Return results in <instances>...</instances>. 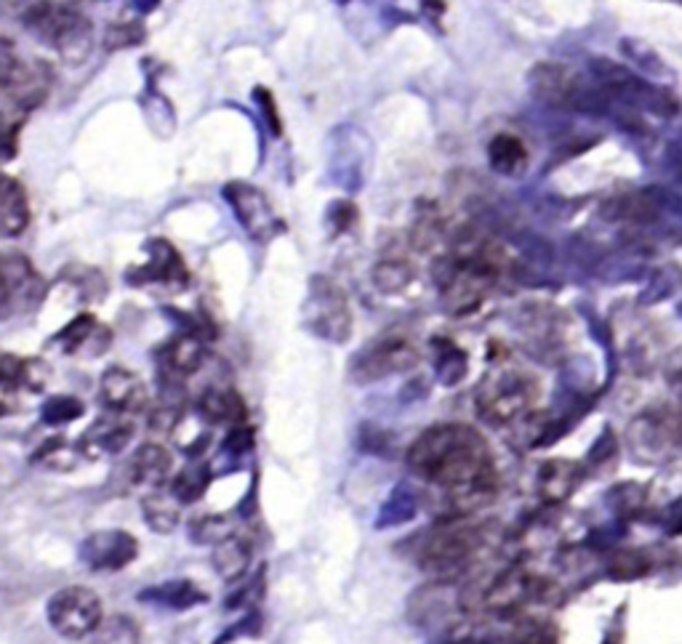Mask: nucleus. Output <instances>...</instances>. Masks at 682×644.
<instances>
[{"label": "nucleus", "instance_id": "6ab92c4d", "mask_svg": "<svg viewBox=\"0 0 682 644\" xmlns=\"http://www.w3.org/2000/svg\"><path fill=\"white\" fill-rule=\"evenodd\" d=\"M203 360H206V346H203V339L193 336V333H179L161 350V363L170 378L193 376L203 365Z\"/></svg>", "mask_w": 682, "mask_h": 644}, {"label": "nucleus", "instance_id": "f257e3e1", "mask_svg": "<svg viewBox=\"0 0 682 644\" xmlns=\"http://www.w3.org/2000/svg\"><path fill=\"white\" fill-rule=\"evenodd\" d=\"M409 466L456 498L483 496L494 482L488 443L464 424H441L422 432L409 450Z\"/></svg>", "mask_w": 682, "mask_h": 644}, {"label": "nucleus", "instance_id": "49530a36", "mask_svg": "<svg viewBox=\"0 0 682 644\" xmlns=\"http://www.w3.org/2000/svg\"><path fill=\"white\" fill-rule=\"evenodd\" d=\"M0 309H9V301H6V291H3V282H0Z\"/></svg>", "mask_w": 682, "mask_h": 644}, {"label": "nucleus", "instance_id": "2eb2a0df", "mask_svg": "<svg viewBox=\"0 0 682 644\" xmlns=\"http://www.w3.org/2000/svg\"><path fill=\"white\" fill-rule=\"evenodd\" d=\"M131 437H134V426H131V420L123 416V413L110 411L107 416L96 420V424L85 432L78 450L89 458L117 456V453H123V448L131 443Z\"/></svg>", "mask_w": 682, "mask_h": 644}, {"label": "nucleus", "instance_id": "72a5a7b5", "mask_svg": "<svg viewBox=\"0 0 682 644\" xmlns=\"http://www.w3.org/2000/svg\"><path fill=\"white\" fill-rule=\"evenodd\" d=\"M189 538H193L195 543H221L227 541L229 536H235V524L229 517L221 515H206V517H195L193 522H189Z\"/></svg>", "mask_w": 682, "mask_h": 644}, {"label": "nucleus", "instance_id": "412c9836", "mask_svg": "<svg viewBox=\"0 0 682 644\" xmlns=\"http://www.w3.org/2000/svg\"><path fill=\"white\" fill-rule=\"evenodd\" d=\"M200 416L211 424H227L242 426L248 420V405L242 403V397L232 389H206L198 399Z\"/></svg>", "mask_w": 682, "mask_h": 644}, {"label": "nucleus", "instance_id": "a878e982", "mask_svg": "<svg viewBox=\"0 0 682 644\" xmlns=\"http://www.w3.org/2000/svg\"><path fill=\"white\" fill-rule=\"evenodd\" d=\"M211 479H214L211 466L203 464V461H189L185 469L179 471V475L170 477L168 490H170V496L176 498V501H179L182 506H187V503L200 501V498L206 496Z\"/></svg>", "mask_w": 682, "mask_h": 644}, {"label": "nucleus", "instance_id": "7c9ffc66", "mask_svg": "<svg viewBox=\"0 0 682 644\" xmlns=\"http://www.w3.org/2000/svg\"><path fill=\"white\" fill-rule=\"evenodd\" d=\"M621 54H624L634 67L645 77H655V81H664V77H674V72L666 67V62L661 59L648 43H642L640 38H624L621 41Z\"/></svg>", "mask_w": 682, "mask_h": 644}, {"label": "nucleus", "instance_id": "f704fd0d", "mask_svg": "<svg viewBox=\"0 0 682 644\" xmlns=\"http://www.w3.org/2000/svg\"><path fill=\"white\" fill-rule=\"evenodd\" d=\"M83 403L78 397H72V394H54L51 399H45L41 407V418L43 424L49 426H64L70 424V420H78L83 416Z\"/></svg>", "mask_w": 682, "mask_h": 644}, {"label": "nucleus", "instance_id": "39448f33", "mask_svg": "<svg viewBox=\"0 0 682 644\" xmlns=\"http://www.w3.org/2000/svg\"><path fill=\"white\" fill-rule=\"evenodd\" d=\"M536 399V381L517 367L488 373L477 389V411L494 424H507L528 411Z\"/></svg>", "mask_w": 682, "mask_h": 644}, {"label": "nucleus", "instance_id": "ddd939ff", "mask_svg": "<svg viewBox=\"0 0 682 644\" xmlns=\"http://www.w3.org/2000/svg\"><path fill=\"white\" fill-rule=\"evenodd\" d=\"M81 562L94 573H115L128 568L140 554V541L126 530H96L83 538Z\"/></svg>", "mask_w": 682, "mask_h": 644}, {"label": "nucleus", "instance_id": "58836bf2", "mask_svg": "<svg viewBox=\"0 0 682 644\" xmlns=\"http://www.w3.org/2000/svg\"><path fill=\"white\" fill-rule=\"evenodd\" d=\"M256 96V104H259L261 110V117H265V123L270 126V131L275 136L283 134V126H280V113H278V102H275L272 91L265 89V85H259V89L254 91Z\"/></svg>", "mask_w": 682, "mask_h": 644}, {"label": "nucleus", "instance_id": "c756f323", "mask_svg": "<svg viewBox=\"0 0 682 644\" xmlns=\"http://www.w3.org/2000/svg\"><path fill=\"white\" fill-rule=\"evenodd\" d=\"M539 490L549 501H562L579 485V469L570 461H549L539 475Z\"/></svg>", "mask_w": 682, "mask_h": 644}, {"label": "nucleus", "instance_id": "6e6552de", "mask_svg": "<svg viewBox=\"0 0 682 644\" xmlns=\"http://www.w3.org/2000/svg\"><path fill=\"white\" fill-rule=\"evenodd\" d=\"M485 543L480 528L469 524H451L432 532L422 549V568L432 575H456L469 564L472 557L480 551Z\"/></svg>", "mask_w": 682, "mask_h": 644}, {"label": "nucleus", "instance_id": "4468645a", "mask_svg": "<svg viewBox=\"0 0 682 644\" xmlns=\"http://www.w3.org/2000/svg\"><path fill=\"white\" fill-rule=\"evenodd\" d=\"M100 399L107 411L131 416V413H140L147 407V386L128 367L113 365L100 378Z\"/></svg>", "mask_w": 682, "mask_h": 644}, {"label": "nucleus", "instance_id": "4be33fe9", "mask_svg": "<svg viewBox=\"0 0 682 644\" xmlns=\"http://www.w3.org/2000/svg\"><path fill=\"white\" fill-rule=\"evenodd\" d=\"M140 600L166 610H193L208 602V594L195 581H166L140 591Z\"/></svg>", "mask_w": 682, "mask_h": 644}, {"label": "nucleus", "instance_id": "dca6fc26", "mask_svg": "<svg viewBox=\"0 0 682 644\" xmlns=\"http://www.w3.org/2000/svg\"><path fill=\"white\" fill-rule=\"evenodd\" d=\"M149 261L140 269H131L128 280L134 285H147V282H174L182 285L187 282V267L182 261V256L176 253V248L166 240H153L147 246Z\"/></svg>", "mask_w": 682, "mask_h": 644}, {"label": "nucleus", "instance_id": "de8ad7c7", "mask_svg": "<svg viewBox=\"0 0 682 644\" xmlns=\"http://www.w3.org/2000/svg\"><path fill=\"white\" fill-rule=\"evenodd\" d=\"M0 394H3V392H0ZM9 411H11V405L6 403L3 397H0V416H6V413H9Z\"/></svg>", "mask_w": 682, "mask_h": 644}, {"label": "nucleus", "instance_id": "cd10ccee", "mask_svg": "<svg viewBox=\"0 0 682 644\" xmlns=\"http://www.w3.org/2000/svg\"><path fill=\"white\" fill-rule=\"evenodd\" d=\"M104 333L107 331L96 322V318H91V314H78L75 320L68 322V325L56 333L54 341L56 344H62V350L68 354L81 352L85 346H96V352H104V346L96 344V339L104 336Z\"/></svg>", "mask_w": 682, "mask_h": 644}, {"label": "nucleus", "instance_id": "473e14b6", "mask_svg": "<svg viewBox=\"0 0 682 644\" xmlns=\"http://www.w3.org/2000/svg\"><path fill=\"white\" fill-rule=\"evenodd\" d=\"M371 280L382 293H400L411 285L413 269L411 264H405V261H400V259L379 261V264L373 267Z\"/></svg>", "mask_w": 682, "mask_h": 644}, {"label": "nucleus", "instance_id": "e433bc0d", "mask_svg": "<svg viewBox=\"0 0 682 644\" xmlns=\"http://www.w3.org/2000/svg\"><path fill=\"white\" fill-rule=\"evenodd\" d=\"M35 461L49 466V469L64 471V469H72V466H75L78 453L68 448V443H64V439H56V443L43 445V448L35 453Z\"/></svg>", "mask_w": 682, "mask_h": 644}, {"label": "nucleus", "instance_id": "aec40b11", "mask_svg": "<svg viewBox=\"0 0 682 644\" xmlns=\"http://www.w3.org/2000/svg\"><path fill=\"white\" fill-rule=\"evenodd\" d=\"M170 469H174V458L163 445L155 443L142 445L131 458V479L144 488H161L170 477Z\"/></svg>", "mask_w": 682, "mask_h": 644}, {"label": "nucleus", "instance_id": "423d86ee", "mask_svg": "<svg viewBox=\"0 0 682 644\" xmlns=\"http://www.w3.org/2000/svg\"><path fill=\"white\" fill-rule=\"evenodd\" d=\"M45 617L64 640H89L104 621L102 600L96 591L85 586L62 589L45 604Z\"/></svg>", "mask_w": 682, "mask_h": 644}, {"label": "nucleus", "instance_id": "b1692460", "mask_svg": "<svg viewBox=\"0 0 682 644\" xmlns=\"http://www.w3.org/2000/svg\"><path fill=\"white\" fill-rule=\"evenodd\" d=\"M211 562L216 573L225 578V581H240L248 573V564H251V543L240 536H229L227 541L216 543Z\"/></svg>", "mask_w": 682, "mask_h": 644}, {"label": "nucleus", "instance_id": "393cba45", "mask_svg": "<svg viewBox=\"0 0 682 644\" xmlns=\"http://www.w3.org/2000/svg\"><path fill=\"white\" fill-rule=\"evenodd\" d=\"M416 515H418L416 490H413L411 485H405V482L395 485V488L390 490V496H386V501L382 503V509H379L376 528L379 530L400 528V524L411 522V519Z\"/></svg>", "mask_w": 682, "mask_h": 644}, {"label": "nucleus", "instance_id": "37998d69", "mask_svg": "<svg viewBox=\"0 0 682 644\" xmlns=\"http://www.w3.org/2000/svg\"><path fill=\"white\" fill-rule=\"evenodd\" d=\"M666 166L674 174V179L682 184V134L674 136L666 147Z\"/></svg>", "mask_w": 682, "mask_h": 644}, {"label": "nucleus", "instance_id": "a211bd4d", "mask_svg": "<svg viewBox=\"0 0 682 644\" xmlns=\"http://www.w3.org/2000/svg\"><path fill=\"white\" fill-rule=\"evenodd\" d=\"M30 225L28 193L17 179L0 174V238H17Z\"/></svg>", "mask_w": 682, "mask_h": 644}, {"label": "nucleus", "instance_id": "c03bdc74", "mask_svg": "<svg viewBox=\"0 0 682 644\" xmlns=\"http://www.w3.org/2000/svg\"><path fill=\"white\" fill-rule=\"evenodd\" d=\"M666 524H669V530H672V532H682V501L672 503V509H669Z\"/></svg>", "mask_w": 682, "mask_h": 644}, {"label": "nucleus", "instance_id": "c85d7f7f", "mask_svg": "<svg viewBox=\"0 0 682 644\" xmlns=\"http://www.w3.org/2000/svg\"><path fill=\"white\" fill-rule=\"evenodd\" d=\"M432 350H435V373L441 384L456 386L458 381L467 376V354L458 350L454 341L435 339L432 341Z\"/></svg>", "mask_w": 682, "mask_h": 644}, {"label": "nucleus", "instance_id": "5701e85b", "mask_svg": "<svg viewBox=\"0 0 682 644\" xmlns=\"http://www.w3.org/2000/svg\"><path fill=\"white\" fill-rule=\"evenodd\" d=\"M488 163L502 176H523L528 168V147L517 136L498 134L488 144Z\"/></svg>", "mask_w": 682, "mask_h": 644}, {"label": "nucleus", "instance_id": "a18cd8bd", "mask_svg": "<svg viewBox=\"0 0 682 644\" xmlns=\"http://www.w3.org/2000/svg\"><path fill=\"white\" fill-rule=\"evenodd\" d=\"M157 3H161V0H134V6H136V9H140V11H153Z\"/></svg>", "mask_w": 682, "mask_h": 644}, {"label": "nucleus", "instance_id": "20e7f679", "mask_svg": "<svg viewBox=\"0 0 682 644\" xmlns=\"http://www.w3.org/2000/svg\"><path fill=\"white\" fill-rule=\"evenodd\" d=\"M22 24L38 41L68 56L70 62L81 59L91 45V22L81 11L49 0H22V9L17 11Z\"/></svg>", "mask_w": 682, "mask_h": 644}, {"label": "nucleus", "instance_id": "f8f14e48", "mask_svg": "<svg viewBox=\"0 0 682 644\" xmlns=\"http://www.w3.org/2000/svg\"><path fill=\"white\" fill-rule=\"evenodd\" d=\"M221 197L232 208L235 219L240 221V227L256 240H272L275 235L283 229V221L275 214L272 202L267 200V195L259 187L248 181H229L221 189Z\"/></svg>", "mask_w": 682, "mask_h": 644}, {"label": "nucleus", "instance_id": "09e8293b", "mask_svg": "<svg viewBox=\"0 0 682 644\" xmlns=\"http://www.w3.org/2000/svg\"><path fill=\"white\" fill-rule=\"evenodd\" d=\"M674 435H678V439L682 443V416L678 418V426H674Z\"/></svg>", "mask_w": 682, "mask_h": 644}, {"label": "nucleus", "instance_id": "2f4dec72", "mask_svg": "<svg viewBox=\"0 0 682 644\" xmlns=\"http://www.w3.org/2000/svg\"><path fill=\"white\" fill-rule=\"evenodd\" d=\"M142 631L134 617L110 615L100 623V629L89 636V644H140Z\"/></svg>", "mask_w": 682, "mask_h": 644}, {"label": "nucleus", "instance_id": "bb28decb", "mask_svg": "<svg viewBox=\"0 0 682 644\" xmlns=\"http://www.w3.org/2000/svg\"><path fill=\"white\" fill-rule=\"evenodd\" d=\"M142 511H144V522H147L149 530L174 532L176 528H179L182 503L170 496V490L147 492V496L142 498Z\"/></svg>", "mask_w": 682, "mask_h": 644}, {"label": "nucleus", "instance_id": "9d476101", "mask_svg": "<svg viewBox=\"0 0 682 644\" xmlns=\"http://www.w3.org/2000/svg\"><path fill=\"white\" fill-rule=\"evenodd\" d=\"M602 214L616 221H634V225H682V195L664 187H645L638 193L616 197Z\"/></svg>", "mask_w": 682, "mask_h": 644}, {"label": "nucleus", "instance_id": "79ce46f5", "mask_svg": "<svg viewBox=\"0 0 682 644\" xmlns=\"http://www.w3.org/2000/svg\"><path fill=\"white\" fill-rule=\"evenodd\" d=\"M328 216H331L333 227H337L339 232H344V229H350L352 221H355V206H352V202H333Z\"/></svg>", "mask_w": 682, "mask_h": 644}, {"label": "nucleus", "instance_id": "8fccbe9b", "mask_svg": "<svg viewBox=\"0 0 682 644\" xmlns=\"http://www.w3.org/2000/svg\"><path fill=\"white\" fill-rule=\"evenodd\" d=\"M680 318H682V304H680Z\"/></svg>", "mask_w": 682, "mask_h": 644}, {"label": "nucleus", "instance_id": "9b49d317", "mask_svg": "<svg viewBox=\"0 0 682 644\" xmlns=\"http://www.w3.org/2000/svg\"><path fill=\"white\" fill-rule=\"evenodd\" d=\"M418 365V350L405 336H384L365 346L350 363V376L355 384H373L392 373H405Z\"/></svg>", "mask_w": 682, "mask_h": 644}, {"label": "nucleus", "instance_id": "a19ab883", "mask_svg": "<svg viewBox=\"0 0 682 644\" xmlns=\"http://www.w3.org/2000/svg\"><path fill=\"white\" fill-rule=\"evenodd\" d=\"M17 136L19 123L11 121L6 113H0V160H9V157L17 155Z\"/></svg>", "mask_w": 682, "mask_h": 644}, {"label": "nucleus", "instance_id": "f03ea898", "mask_svg": "<svg viewBox=\"0 0 682 644\" xmlns=\"http://www.w3.org/2000/svg\"><path fill=\"white\" fill-rule=\"evenodd\" d=\"M530 94L541 104L566 113H579L589 117H606L613 113L616 104L611 96L600 89V83L592 75L566 67L557 62H541L528 72Z\"/></svg>", "mask_w": 682, "mask_h": 644}, {"label": "nucleus", "instance_id": "f3484780", "mask_svg": "<svg viewBox=\"0 0 682 644\" xmlns=\"http://www.w3.org/2000/svg\"><path fill=\"white\" fill-rule=\"evenodd\" d=\"M49 376V365L43 360L0 352V392H41Z\"/></svg>", "mask_w": 682, "mask_h": 644}, {"label": "nucleus", "instance_id": "0eeeda50", "mask_svg": "<svg viewBox=\"0 0 682 644\" xmlns=\"http://www.w3.org/2000/svg\"><path fill=\"white\" fill-rule=\"evenodd\" d=\"M307 328L318 339L344 344L352 336V309L347 295L333 280L312 278L307 299Z\"/></svg>", "mask_w": 682, "mask_h": 644}, {"label": "nucleus", "instance_id": "7ed1b4c3", "mask_svg": "<svg viewBox=\"0 0 682 644\" xmlns=\"http://www.w3.org/2000/svg\"><path fill=\"white\" fill-rule=\"evenodd\" d=\"M589 75L600 83V89L611 96L613 104L624 110H638V113H651L659 117H674L680 113L678 98L666 89L648 81L645 75H638L624 64L613 62L608 56L589 59Z\"/></svg>", "mask_w": 682, "mask_h": 644}, {"label": "nucleus", "instance_id": "4c0bfd02", "mask_svg": "<svg viewBox=\"0 0 682 644\" xmlns=\"http://www.w3.org/2000/svg\"><path fill=\"white\" fill-rule=\"evenodd\" d=\"M144 41V28L140 22H126V24H115L104 32V49L107 51H123L131 49V45H140Z\"/></svg>", "mask_w": 682, "mask_h": 644}, {"label": "nucleus", "instance_id": "ea45409f", "mask_svg": "<svg viewBox=\"0 0 682 644\" xmlns=\"http://www.w3.org/2000/svg\"><path fill=\"white\" fill-rule=\"evenodd\" d=\"M251 448H254V432L242 424V426H232V429H229V435L225 437V448L221 450H225L227 456L240 458V456H246Z\"/></svg>", "mask_w": 682, "mask_h": 644}, {"label": "nucleus", "instance_id": "1a4fd4ad", "mask_svg": "<svg viewBox=\"0 0 682 644\" xmlns=\"http://www.w3.org/2000/svg\"><path fill=\"white\" fill-rule=\"evenodd\" d=\"M51 91V70L43 62L0 59V104L14 113L41 107Z\"/></svg>", "mask_w": 682, "mask_h": 644}, {"label": "nucleus", "instance_id": "c9c22d12", "mask_svg": "<svg viewBox=\"0 0 682 644\" xmlns=\"http://www.w3.org/2000/svg\"><path fill=\"white\" fill-rule=\"evenodd\" d=\"M648 570H651V562L640 551H619L611 562V575L619 581H632V578L645 575Z\"/></svg>", "mask_w": 682, "mask_h": 644}]
</instances>
